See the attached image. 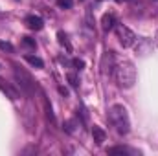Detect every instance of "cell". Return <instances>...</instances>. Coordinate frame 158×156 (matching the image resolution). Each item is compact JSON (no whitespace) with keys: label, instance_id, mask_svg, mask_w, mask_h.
<instances>
[{"label":"cell","instance_id":"cell-5","mask_svg":"<svg viewBox=\"0 0 158 156\" xmlns=\"http://www.w3.org/2000/svg\"><path fill=\"white\" fill-rule=\"evenodd\" d=\"M92 136H94V142H96L98 145H101V143L107 140V134H105V130H103L101 127H98V125H94V127H92Z\"/></svg>","mask_w":158,"mask_h":156},{"label":"cell","instance_id":"cell-16","mask_svg":"<svg viewBox=\"0 0 158 156\" xmlns=\"http://www.w3.org/2000/svg\"><path fill=\"white\" fill-rule=\"evenodd\" d=\"M116 2H123V0H116Z\"/></svg>","mask_w":158,"mask_h":156},{"label":"cell","instance_id":"cell-15","mask_svg":"<svg viewBox=\"0 0 158 156\" xmlns=\"http://www.w3.org/2000/svg\"><path fill=\"white\" fill-rule=\"evenodd\" d=\"M74 64H76V66H77L79 70H81V68H83V66H85V63H83V61H79V59H76V61H74Z\"/></svg>","mask_w":158,"mask_h":156},{"label":"cell","instance_id":"cell-17","mask_svg":"<svg viewBox=\"0 0 158 156\" xmlns=\"http://www.w3.org/2000/svg\"><path fill=\"white\" fill-rule=\"evenodd\" d=\"M156 40H158V33H156Z\"/></svg>","mask_w":158,"mask_h":156},{"label":"cell","instance_id":"cell-3","mask_svg":"<svg viewBox=\"0 0 158 156\" xmlns=\"http://www.w3.org/2000/svg\"><path fill=\"white\" fill-rule=\"evenodd\" d=\"M116 33H118V39H119V42H121L123 48H131V46L134 44V40H136L134 31L129 30V28L123 26V24H119L118 28H116Z\"/></svg>","mask_w":158,"mask_h":156},{"label":"cell","instance_id":"cell-11","mask_svg":"<svg viewBox=\"0 0 158 156\" xmlns=\"http://www.w3.org/2000/svg\"><path fill=\"white\" fill-rule=\"evenodd\" d=\"M57 37H59V42H61L63 46H66V50H68V51L72 50V48H70V44H68V40H66V37H64V33H63V31H59V33H57Z\"/></svg>","mask_w":158,"mask_h":156},{"label":"cell","instance_id":"cell-12","mask_svg":"<svg viewBox=\"0 0 158 156\" xmlns=\"http://www.w3.org/2000/svg\"><path fill=\"white\" fill-rule=\"evenodd\" d=\"M0 50H6V51H9V53L15 51V48H13L9 42H4V40H0Z\"/></svg>","mask_w":158,"mask_h":156},{"label":"cell","instance_id":"cell-4","mask_svg":"<svg viewBox=\"0 0 158 156\" xmlns=\"http://www.w3.org/2000/svg\"><path fill=\"white\" fill-rule=\"evenodd\" d=\"M26 26H28L30 30L39 31V30L44 28V20L40 18L39 15H30V17H26Z\"/></svg>","mask_w":158,"mask_h":156},{"label":"cell","instance_id":"cell-10","mask_svg":"<svg viewBox=\"0 0 158 156\" xmlns=\"http://www.w3.org/2000/svg\"><path fill=\"white\" fill-rule=\"evenodd\" d=\"M57 6L59 7H64V9H70L74 6V0H57Z\"/></svg>","mask_w":158,"mask_h":156},{"label":"cell","instance_id":"cell-14","mask_svg":"<svg viewBox=\"0 0 158 156\" xmlns=\"http://www.w3.org/2000/svg\"><path fill=\"white\" fill-rule=\"evenodd\" d=\"M68 81L72 83V86H77V79H76V76H74V74H70V76H68Z\"/></svg>","mask_w":158,"mask_h":156},{"label":"cell","instance_id":"cell-8","mask_svg":"<svg viewBox=\"0 0 158 156\" xmlns=\"http://www.w3.org/2000/svg\"><path fill=\"white\" fill-rule=\"evenodd\" d=\"M24 59L31 64V66H37V68H42L44 66V63H42V59L39 57H35V55H24Z\"/></svg>","mask_w":158,"mask_h":156},{"label":"cell","instance_id":"cell-2","mask_svg":"<svg viewBox=\"0 0 158 156\" xmlns=\"http://www.w3.org/2000/svg\"><path fill=\"white\" fill-rule=\"evenodd\" d=\"M109 119L116 127V130H118L119 134H127L131 130L129 114H127V109L123 105H112L110 110H109Z\"/></svg>","mask_w":158,"mask_h":156},{"label":"cell","instance_id":"cell-9","mask_svg":"<svg viewBox=\"0 0 158 156\" xmlns=\"http://www.w3.org/2000/svg\"><path fill=\"white\" fill-rule=\"evenodd\" d=\"M125 153H129V149H125V147H112V149H109V154H125Z\"/></svg>","mask_w":158,"mask_h":156},{"label":"cell","instance_id":"cell-7","mask_svg":"<svg viewBox=\"0 0 158 156\" xmlns=\"http://www.w3.org/2000/svg\"><path fill=\"white\" fill-rule=\"evenodd\" d=\"M101 24H103V30H105V31L112 30V28H114V15L105 13V15H103V18H101Z\"/></svg>","mask_w":158,"mask_h":156},{"label":"cell","instance_id":"cell-6","mask_svg":"<svg viewBox=\"0 0 158 156\" xmlns=\"http://www.w3.org/2000/svg\"><path fill=\"white\" fill-rule=\"evenodd\" d=\"M0 90H2V92H6L9 99H17V97H19V94H17V92H15V90H13V88L4 81V79H0Z\"/></svg>","mask_w":158,"mask_h":156},{"label":"cell","instance_id":"cell-18","mask_svg":"<svg viewBox=\"0 0 158 156\" xmlns=\"http://www.w3.org/2000/svg\"><path fill=\"white\" fill-rule=\"evenodd\" d=\"M99 2H101V0H99Z\"/></svg>","mask_w":158,"mask_h":156},{"label":"cell","instance_id":"cell-13","mask_svg":"<svg viewBox=\"0 0 158 156\" xmlns=\"http://www.w3.org/2000/svg\"><path fill=\"white\" fill-rule=\"evenodd\" d=\"M22 42L26 46H30V48H35V40L31 39V37H22Z\"/></svg>","mask_w":158,"mask_h":156},{"label":"cell","instance_id":"cell-1","mask_svg":"<svg viewBox=\"0 0 158 156\" xmlns=\"http://www.w3.org/2000/svg\"><path fill=\"white\" fill-rule=\"evenodd\" d=\"M116 81L121 88H131L136 83V68L131 61H119L114 70Z\"/></svg>","mask_w":158,"mask_h":156}]
</instances>
